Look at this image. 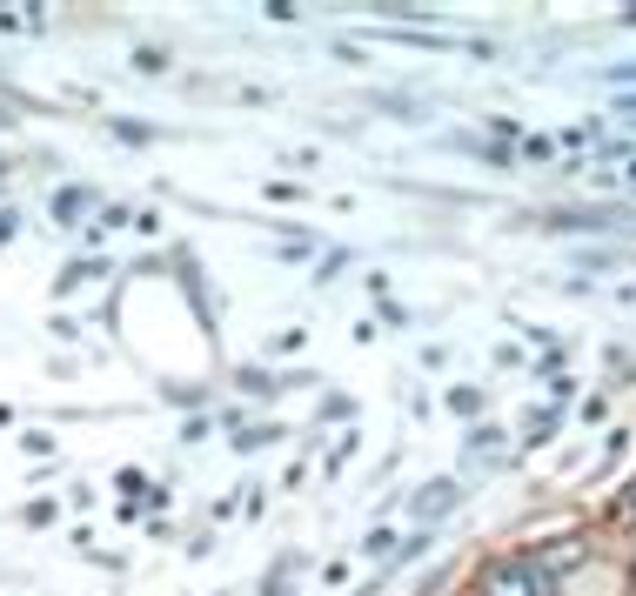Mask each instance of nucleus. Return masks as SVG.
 <instances>
[{
    "mask_svg": "<svg viewBox=\"0 0 636 596\" xmlns=\"http://www.w3.org/2000/svg\"><path fill=\"white\" fill-rule=\"evenodd\" d=\"M536 221L549 235H603L610 221H623V208H543Z\"/></svg>",
    "mask_w": 636,
    "mask_h": 596,
    "instance_id": "obj_1",
    "label": "nucleus"
},
{
    "mask_svg": "<svg viewBox=\"0 0 636 596\" xmlns=\"http://www.w3.org/2000/svg\"><path fill=\"white\" fill-rule=\"evenodd\" d=\"M456 503H462V489H456V483H429V489H422V503H416V509H422V516H449Z\"/></svg>",
    "mask_w": 636,
    "mask_h": 596,
    "instance_id": "obj_2",
    "label": "nucleus"
},
{
    "mask_svg": "<svg viewBox=\"0 0 636 596\" xmlns=\"http://www.w3.org/2000/svg\"><path fill=\"white\" fill-rule=\"evenodd\" d=\"M616 262H623V248H583V255H576V268H596V275L616 268Z\"/></svg>",
    "mask_w": 636,
    "mask_h": 596,
    "instance_id": "obj_3",
    "label": "nucleus"
},
{
    "mask_svg": "<svg viewBox=\"0 0 636 596\" xmlns=\"http://www.w3.org/2000/svg\"><path fill=\"white\" fill-rule=\"evenodd\" d=\"M81 208H88V188H67V195H54V215H61V221H74Z\"/></svg>",
    "mask_w": 636,
    "mask_h": 596,
    "instance_id": "obj_4",
    "label": "nucleus"
},
{
    "mask_svg": "<svg viewBox=\"0 0 636 596\" xmlns=\"http://www.w3.org/2000/svg\"><path fill=\"white\" fill-rule=\"evenodd\" d=\"M235 382H242L248 396H275V389H282V382H268V376H262V369H242V376H235Z\"/></svg>",
    "mask_w": 636,
    "mask_h": 596,
    "instance_id": "obj_5",
    "label": "nucleus"
},
{
    "mask_svg": "<svg viewBox=\"0 0 636 596\" xmlns=\"http://www.w3.org/2000/svg\"><path fill=\"white\" fill-rule=\"evenodd\" d=\"M449 409H462V416H476V409H483V389H469V382H462L456 396H449Z\"/></svg>",
    "mask_w": 636,
    "mask_h": 596,
    "instance_id": "obj_6",
    "label": "nucleus"
},
{
    "mask_svg": "<svg viewBox=\"0 0 636 596\" xmlns=\"http://www.w3.org/2000/svg\"><path fill=\"white\" fill-rule=\"evenodd\" d=\"M610 81H636V61H623V67H610Z\"/></svg>",
    "mask_w": 636,
    "mask_h": 596,
    "instance_id": "obj_7",
    "label": "nucleus"
}]
</instances>
